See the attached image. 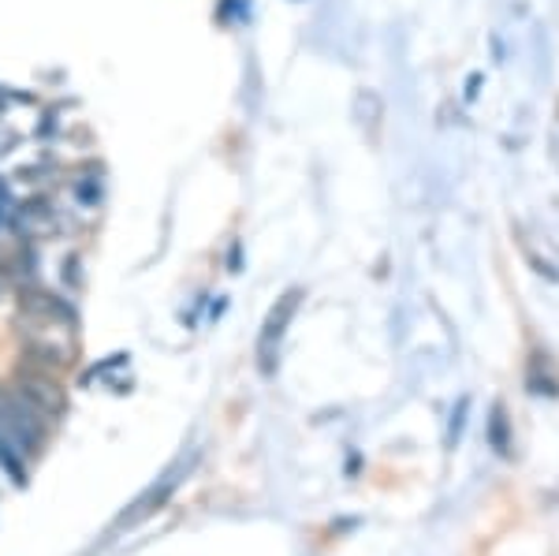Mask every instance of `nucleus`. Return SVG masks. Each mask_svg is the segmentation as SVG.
Here are the masks:
<instances>
[{
    "mask_svg": "<svg viewBox=\"0 0 559 556\" xmlns=\"http://www.w3.org/2000/svg\"><path fill=\"white\" fill-rule=\"evenodd\" d=\"M295 303H299V292H292V295H284L280 299V310L269 314V321H265V329H261V340H258V355H261V366L269 370V363H273V344H280V336H284V326H287V318L295 314Z\"/></svg>",
    "mask_w": 559,
    "mask_h": 556,
    "instance_id": "nucleus-3",
    "label": "nucleus"
},
{
    "mask_svg": "<svg viewBox=\"0 0 559 556\" xmlns=\"http://www.w3.org/2000/svg\"><path fill=\"white\" fill-rule=\"evenodd\" d=\"M15 392L38 411L41 418H60L68 411V397L49 374L41 370H20L15 374Z\"/></svg>",
    "mask_w": 559,
    "mask_h": 556,
    "instance_id": "nucleus-2",
    "label": "nucleus"
},
{
    "mask_svg": "<svg viewBox=\"0 0 559 556\" xmlns=\"http://www.w3.org/2000/svg\"><path fill=\"white\" fill-rule=\"evenodd\" d=\"M176 486H179L176 474H165V482H160V486H153L142 500H134V512L123 516L120 523H123V527H134V523H139V519H146L150 512H157V508L165 505L168 497H173V489H176Z\"/></svg>",
    "mask_w": 559,
    "mask_h": 556,
    "instance_id": "nucleus-4",
    "label": "nucleus"
},
{
    "mask_svg": "<svg viewBox=\"0 0 559 556\" xmlns=\"http://www.w3.org/2000/svg\"><path fill=\"white\" fill-rule=\"evenodd\" d=\"M0 437L23 456L41 452V415L15 389H0Z\"/></svg>",
    "mask_w": 559,
    "mask_h": 556,
    "instance_id": "nucleus-1",
    "label": "nucleus"
},
{
    "mask_svg": "<svg viewBox=\"0 0 559 556\" xmlns=\"http://www.w3.org/2000/svg\"><path fill=\"white\" fill-rule=\"evenodd\" d=\"M8 217H12V199H8V191L0 187V224H4Z\"/></svg>",
    "mask_w": 559,
    "mask_h": 556,
    "instance_id": "nucleus-5",
    "label": "nucleus"
}]
</instances>
